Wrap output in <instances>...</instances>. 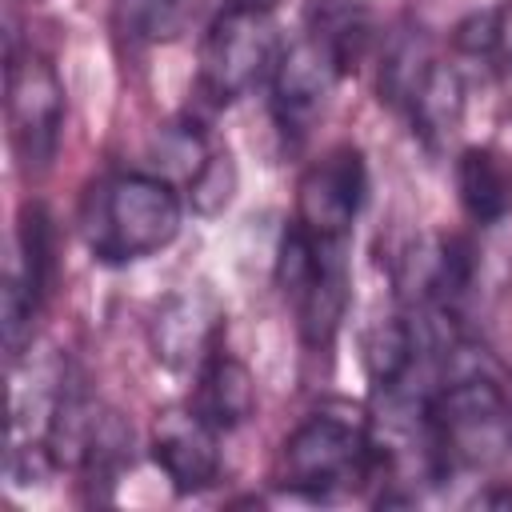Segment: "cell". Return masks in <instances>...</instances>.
Returning a JSON list of instances; mask_svg holds the SVG:
<instances>
[{
	"label": "cell",
	"mask_w": 512,
	"mask_h": 512,
	"mask_svg": "<svg viewBox=\"0 0 512 512\" xmlns=\"http://www.w3.org/2000/svg\"><path fill=\"white\" fill-rule=\"evenodd\" d=\"M192 408L212 428H220V432H236L240 424H248V416L256 412V380H252L248 364L236 360V356H228L224 348H216L196 368Z\"/></svg>",
	"instance_id": "obj_12"
},
{
	"label": "cell",
	"mask_w": 512,
	"mask_h": 512,
	"mask_svg": "<svg viewBox=\"0 0 512 512\" xmlns=\"http://www.w3.org/2000/svg\"><path fill=\"white\" fill-rule=\"evenodd\" d=\"M512 460V400L484 372L444 376L424 412V464L432 484L492 480Z\"/></svg>",
	"instance_id": "obj_1"
},
{
	"label": "cell",
	"mask_w": 512,
	"mask_h": 512,
	"mask_svg": "<svg viewBox=\"0 0 512 512\" xmlns=\"http://www.w3.org/2000/svg\"><path fill=\"white\" fill-rule=\"evenodd\" d=\"M52 244H48V220L36 204L24 208L16 236H12V256L4 268V300H0V320H4V348L8 360L16 364L24 344L32 340L36 312L48 292V264H52Z\"/></svg>",
	"instance_id": "obj_9"
},
{
	"label": "cell",
	"mask_w": 512,
	"mask_h": 512,
	"mask_svg": "<svg viewBox=\"0 0 512 512\" xmlns=\"http://www.w3.org/2000/svg\"><path fill=\"white\" fill-rule=\"evenodd\" d=\"M276 280L296 308L300 336L312 348L332 344L348 308V240H316L292 224L276 252Z\"/></svg>",
	"instance_id": "obj_5"
},
{
	"label": "cell",
	"mask_w": 512,
	"mask_h": 512,
	"mask_svg": "<svg viewBox=\"0 0 512 512\" xmlns=\"http://www.w3.org/2000/svg\"><path fill=\"white\" fill-rule=\"evenodd\" d=\"M280 52H284V40L272 8L232 0L208 20L200 36L196 88L212 104H236L240 96L272 80Z\"/></svg>",
	"instance_id": "obj_4"
},
{
	"label": "cell",
	"mask_w": 512,
	"mask_h": 512,
	"mask_svg": "<svg viewBox=\"0 0 512 512\" xmlns=\"http://www.w3.org/2000/svg\"><path fill=\"white\" fill-rule=\"evenodd\" d=\"M236 184H240V172H236L232 152L228 148H212L208 160L200 164V172L184 184V200L192 204L196 216H220L232 204Z\"/></svg>",
	"instance_id": "obj_17"
},
{
	"label": "cell",
	"mask_w": 512,
	"mask_h": 512,
	"mask_svg": "<svg viewBox=\"0 0 512 512\" xmlns=\"http://www.w3.org/2000/svg\"><path fill=\"white\" fill-rule=\"evenodd\" d=\"M340 76H348L340 68V60L328 52L324 40H316L308 28L284 44L276 68H272V80H268V104H272V120L280 128L284 140H304L316 120L324 116Z\"/></svg>",
	"instance_id": "obj_7"
},
{
	"label": "cell",
	"mask_w": 512,
	"mask_h": 512,
	"mask_svg": "<svg viewBox=\"0 0 512 512\" xmlns=\"http://www.w3.org/2000/svg\"><path fill=\"white\" fill-rule=\"evenodd\" d=\"M4 112H8V144L20 160V172L40 176L60 148L64 84L36 48H16V44L8 48Z\"/></svg>",
	"instance_id": "obj_6"
},
{
	"label": "cell",
	"mask_w": 512,
	"mask_h": 512,
	"mask_svg": "<svg viewBox=\"0 0 512 512\" xmlns=\"http://www.w3.org/2000/svg\"><path fill=\"white\" fill-rule=\"evenodd\" d=\"M248 4H260V8H276L280 0H248Z\"/></svg>",
	"instance_id": "obj_20"
},
{
	"label": "cell",
	"mask_w": 512,
	"mask_h": 512,
	"mask_svg": "<svg viewBox=\"0 0 512 512\" xmlns=\"http://www.w3.org/2000/svg\"><path fill=\"white\" fill-rule=\"evenodd\" d=\"M184 224V196L160 172H108L80 204V232L100 264H132L164 252Z\"/></svg>",
	"instance_id": "obj_2"
},
{
	"label": "cell",
	"mask_w": 512,
	"mask_h": 512,
	"mask_svg": "<svg viewBox=\"0 0 512 512\" xmlns=\"http://www.w3.org/2000/svg\"><path fill=\"white\" fill-rule=\"evenodd\" d=\"M488 20H492V52L512 64V0H504Z\"/></svg>",
	"instance_id": "obj_19"
},
{
	"label": "cell",
	"mask_w": 512,
	"mask_h": 512,
	"mask_svg": "<svg viewBox=\"0 0 512 512\" xmlns=\"http://www.w3.org/2000/svg\"><path fill=\"white\" fill-rule=\"evenodd\" d=\"M308 32L328 44L344 72H352L372 44V16L356 0H316L308 12Z\"/></svg>",
	"instance_id": "obj_15"
},
{
	"label": "cell",
	"mask_w": 512,
	"mask_h": 512,
	"mask_svg": "<svg viewBox=\"0 0 512 512\" xmlns=\"http://www.w3.org/2000/svg\"><path fill=\"white\" fill-rule=\"evenodd\" d=\"M220 428H212L192 404H176L156 412L148 432L152 464L168 476L180 496L204 492L220 476Z\"/></svg>",
	"instance_id": "obj_10"
},
{
	"label": "cell",
	"mask_w": 512,
	"mask_h": 512,
	"mask_svg": "<svg viewBox=\"0 0 512 512\" xmlns=\"http://www.w3.org/2000/svg\"><path fill=\"white\" fill-rule=\"evenodd\" d=\"M400 108L408 112L412 132L428 148L448 144L460 132V120H464V80H460V72L444 60H432L420 72V80L412 84V92L404 96Z\"/></svg>",
	"instance_id": "obj_14"
},
{
	"label": "cell",
	"mask_w": 512,
	"mask_h": 512,
	"mask_svg": "<svg viewBox=\"0 0 512 512\" xmlns=\"http://www.w3.org/2000/svg\"><path fill=\"white\" fill-rule=\"evenodd\" d=\"M456 196L472 224H500L512 212V156L492 144L464 148L456 156Z\"/></svg>",
	"instance_id": "obj_13"
},
{
	"label": "cell",
	"mask_w": 512,
	"mask_h": 512,
	"mask_svg": "<svg viewBox=\"0 0 512 512\" xmlns=\"http://www.w3.org/2000/svg\"><path fill=\"white\" fill-rule=\"evenodd\" d=\"M208 152H212V148L204 144L200 128L188 124V120H172V124H164V128L156 132V140H152L156 172H160L164 180H172L176 188L188 184V180L200 172V164L208 160Z\"/></svg>",
	"instance_id": "obj_16"
},
{
	"label": "cell",
	"mask_w": 512,
	"mask_h": 512,
	"mask_svg": "<svg viewBox=\"0 0 512 512\" xmlns=\"http://www.w3.org/2000/svg\"><path fill=\"white\" fill-rule=\"evenodd\" d=\"M188 4H192V0H112L120 28H124L128 36H140V40L172 36V32L184 24Z\"/></svg>",
	"instance_id": "obj_18"
},
{
	"label": "cell",
	"mask_w": 512,
	"mask_h": 512,
	"mask_svg": "<svg viewBox=\"0 0 512 512\" xmlns=\"http://www.w3.org/2000/svg\"><path fill=\"white\" fill-rule=\"evenodd\" d=\"M220 328L224 312L216 296L204 288H180L156 304L148 320V344L168 372H196L220 348Z\"/></svg>",
	"instance_id": "obj_11"
},
{
	"label": "cell",
	"mask_w": 512,
	"mask_h": 512,
	"mask_svg": "<svg viewBox=\"0 0 512 512\" xmlns=\"http://www.w3.org/2000/svg\"><path fill=\"white\" fill-rule=\"evenodd\" d=\"M280 484L304 500H332L376 480V448L368 420L348 412H312L280 448Z\"/></svg>",
	"instance_id": "obj_3"
},
{
	"label": "cell",
	"mask_w": 512,
	"mask_h": 512,
	"mask_svg": "<svg viewBox=\"0 0 512 512\" xmlns=\"http://www.w3.org/2000/svg\"><path fill=\"white\" fill-rule=\"evenodd\" d=\"M368 196V168L360 148L336 144L312 160L296 184V228L316 240H348Z\"/></svg>",
	"instance_id": "obj_8"
}]
</instances>
